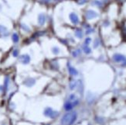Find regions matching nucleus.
I'll return each mask as SVG.
<instances>
[{"mask_svg": "<svg viewBox=\"0 0 126 125\" xmlns=\"http://www.w3.org/2000/svg\"><path fill=\"white\" fill-rule=\"evenodd\" d=\"M77 120V113L70 112L64 114L61 119V124L63 125H72Z\"/></svg>", "mask_w": 126, "mask_h": 125, "instance_id": "1", "label": "nucleus"}, {"mask_svg": "<svg viewBox=\"0 0 126 125\" xmlns=\"http://www.w3.org/2000/svg\"><path fill=\"white\" fill-rule=\"evenodd\" d=\"M114 60H115L116 62H122V63H126V58L125 56H123L120 54H115L114 55Z\"/></svg>", "mask_w": 126, "mask_h": 125, "instance_id": "2", "label": "nucleus"}, {"mask_svg": "<svg viewBox=\"0 0 126 125\" xmlns=\"http://www.w3.org/2000/svg\"><path fill=\"white\" fill-rule=\"evenodd\" d=\"M19 61L22 62V64H28L30 61V57L29 55H22L20 56Z\"/></svg>", "mask_w": 126, "mask_h": 125, "instance_id": "3", "label": "nucleus"}, {"mask_svg": "<svg viewBox=\"0 0 126 125\" xmlns=\"http://www.w3.org/2000/svg\"><path fill=\"white\" fill-rule=\"evenodd\" d=\"M70 19H71V21L72 22V23H74V24H77L79 23V18L77 16V14H75L74 13L70 14Z\"/></svg>", "mask_w": 126, "mask_h": 125, "instance_id": "4", "label": "nucleus"}, {"mask_svg": "<svg viewBox=\"0 0 126 125\" xmlns=\"http://www.w3.org/2000/svg\"><path fill=\"white\" fill-rule=\"evenodd\" d=\"M38 23L40 26L44 25V23H46V16L45 14L43 13H40L38 16Z\"/></svg>", "mask_w": 126, "mask_h": 125, "instance_id": "5", "label": "nucleus"}, {"mask_svg": "<svg viewBox=\"0 0 126 125\" xmlns=\"http://www.w3.org/2000/svg\"><path fill=\"white\" fill-rule=\"evenodd\" d=\"M97 16H98V14L93 10H88L86 13V16L88 20H92L94 18L97 17Z\"/></svg>", "mask_w": 126, "mask_h": 125, "instance_id": "6", "label": "nucleus"}, {"mask_svg": "<svg viewBox=\"0 0 126 125\" xmlns=\"http://www.w3.org/2000/svg\"><path fill=\"white\" fill-rule=\"evenodd\" d=\"M0 34H1L2 36H4V37L7 36L8 34H9L8 31H7V28L4 26L0 25Z\"/></svg>", "mask_w": 126, "mask_h": 125, "instance_id": "7", "label": "nucleus"}, {"mask_svg": "<svg viewBox=\"0 0 126 125\" xmlns=\"http://www.w3.org/2000/svg\"><path fill=\"white\" fill-rule=\"evenodd\" d=\"M12 40H13V41L15 44L18 43L19 40V35L16 34V33H14V34H13V36H12Z\"/></svg>", "mask_w": 126, "mask_h": 125, "instance_id": "8", "label": "nucleus"}, {"mask_svg": "<svg viewBox=\"0 0 126 125\" xmlns=\"http://www.w3.org/2000/svg\"><path fill=\"white\" fill-rule=\"evenodd\" d=\"M45 113H46L45 114H46V116H47V117H54V111H53L50 108L46 109V111H45Z\"/></svg>", "mask_w": 126, "mask_h": 125, "instance_id": "9", "label": "nucleus"}, {"mask_svg": "<svg viewBox=\"0 0 126 125\" xmlns=\"http://www.w3.org/2000/svg\"><path fill=\"white\" fill-rule=\"evenodd\" d=\"M21 28L24 31H26V32H29L30 30V27L27 26V25H26V24H21Z\"/></svg>", "mask_w": 126, "mask_h": 125, "instance_id": "10", "label": "nucleus"}, {"mask_svg": "<svg viewBox=\"0 0 126 125\" xmlns=\"http://www.w3.org/2000/svg\"><path fill=\"white\" fill-rule=\"evenodd\" d=\"M52 51L54 54H55V55H57V54H59L60 53V49H59V47H54L52 48Z\"/></svg>", "mask_w": 126, "mask_h": 125, "instance_id": "11", "label": "nucleus"}, {"mask_svg": "<svg viewBox=\"0 0 126 125\" xmlns=\"http://www.w3.org/2000/svg\"><path fill=\"white\" fill-rule=\"evenodd\" d=\"M75 34H76V36H77L78 38H81L82 36H83V33L81 32V30H76Z\"/></svg>", "mask_w": 126, "mask_h": 125, "instance_id": "12", "label": "nucleus"}, {"mask_svg": "<svg viewBox=\"0 0 126 125\" xmlns=\"http://www.w3.org/2000/svg\"><path fill=\"white\" fill-rule=\"evenodd\" d=\"M84 51H85V53L88 54V53L90 52V49L89 48L88 46H87V45H85V46L84 47Z\"/></svg>", "mask_w": 126, "mask_h": 125, "instance_id": "13", "label": "nucleus"}, {"mask_svg": "<svg viewBox=\"0 0 126 125\" xmlns=\"http://www.w3.org/2000/svg\"><path fill=\"white\" fill-rule=\"evenodd\" d=\"M70 71H71V73L72 74V75H76V74H77V71H76L74 68H71V69H70Z\"/></svg>", "mask_w": 126, "mask_h": 125, "instance_id": "14", "label": "nucleus"}, {"mask_svg": "<svg viewBox=\"0 0 126 125\" xmlns=\"http://www.w3.org/2000/svg\"><path fill=\"white\" fill-rule=\"evenodd\" d=\"M13 55L14 57H17V56H18V55H19V50H14Z\"/></svg>", "mask_w": 126, "mask_h": 125, "instance_id": "15", "label": "nucleus"}, {"mask_svg": "<svg viewBox=\"0 0 126 125\" xmlns=\"http://www.w3.org/2000/svg\"><path fill=\"white\" fill-rule=\"evenodd\" d=\"M91 41V40H90V38H87L86 39V40H85V44H86V45H88V44Z\"/></svg>", "mask_w": 126, "mask_h": 125, "instance_id": "16", "label": "nucleus"}, {"mask_svg": "<svg viewBox=\"0 0 126 125\" xmlns=\"http://www.w3.org/2000/svg\"><path fill=\"white\" fill-rule=\"evenodd\" d=\"M42 2H49L50 0H41Z\"/></svg>", "mask_w": 126, "mask_h": 125, "instance_id": "17", "label": "nucleus"}, {"mask_svg": "<svg viewBox=\"0 0 126 125\" xmlns=\"http://www.w3.org/2000/svg\"><path fill=\"white\" fill-rule=\"evenodd\" d=\"M55 1H58V0H55Z\"/></svg>", "mask_w": 126, "mask_h": 125, "instance_id": "18", "label": "nucleus"}]
</instances>
